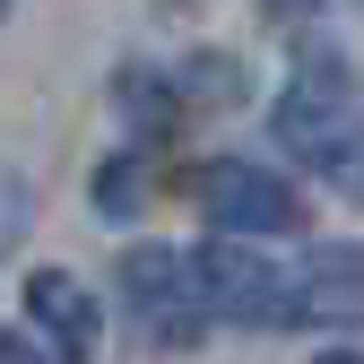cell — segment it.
Returning a JSON list of instances; mask_svg holds the SVG:
<instances>
[{"label": "cell", "instance_id": "5bb4252c", "mask_svg": "<svg viewBox=\"0 0 364 364\" xmlns=\"http://www.w3.org/2000/svg\"><path fill=\"white\" fill-rule=\"evenodd\" d=\"M355 9H364V0H355Z\"/></svg>", "mask_w": 364, "mask_h": 364}, {"label": "cell", "instance_id": "5b68a950", "mask_svg": "<svg viewBox=\"0 0 364 364\" xmlns=\"http://www.w3.org/2000/svg\"><path fill=\"white\" fill-rule=\"evenodd\" d=\"M26 330L61 364H87L96 338H105V304H96L87 278H70V269H35V278H26Z\"/></svg>", "mask_w": 364, "mask_h": 364}, {"label": "cell", "instance_id": "7a4b0ae2", "mask_svg": "<svg viewBox=\"0 0 364 364\" xmlns=\"http://www.w3.org/2000/svg\"><path fill=\"white\" fill-rule=\"evenodd\" d=\"M191 260H200L208 321H225V330H295L304 321V269L269 260L252 235H217Z\"/></svg>", "mask_w": 364, "mask_h": 364}, {"label": "cell", "instance_id": "277c9868", "mask_svg": "<svg viewBox=\"0 0 364 364\" xmlns=\"http://www.w3.org/2000/svg\"><path fill=\"white\" fill-rule=\"evenodd\" d=\"M113 287H122V312H130V321H139L156 347H191V338L208 330L200 260L173 252V243H130L122 269H113Z\"/></svg>", "mask_w": 364, "mask_h": 364}, {"label": "cell", "instance_id": "6da1fadb", "mask_svg": "<svg viewBox=\"0 0 364 364\" xmlns=\"http://www.w3.org/2000/svg\"><path fill=\"white\" fill-rule=\"evenodd\" d=\"M269 139L295 165H312L330 191L364 200V87H355L338 43H321V35L295 43V70L278 87V105H269Z\"/></svg>", "mask_w": 364, "mask_h": 364}, {"label": "cell", "instance_id": "4fadbf2b", "mask_svg": "<svg viewBox=\"0 0 364 364\" xmlns=\"http://www.w3.org/2000/svg\"><path fill=\"white\" fill-rule=\"evenodd\" d=\"M0 9H9V0H0Z\"/></svg>", "mask_w": 364, "mask_h": 364}, {"label": "cell", "instance_id": "8fae6325", "mask_svg": "<svg viewBox=\"0 0 364 364\" xmlns=\"http://www.w3.org/2000/svg\"><path fill=\"white\" fill-rule=\"evenodd\" d=\"M312 364H364V347H330V355H312Z\"/></svg>", "mask_w": 364, "mask_h": 364}, {"label": "cell", "instance_id": "ba28073f", "mask_svg": "<svg viewBox=\"0 0 364 364\" xmlns=\"http://www.w3.org/2000/svg\"><path fill=\"white\" fill-rule=\"evenodd\" d=\"M148 165H156V139H139V148H122V156H105V165H96L87 200H96V217H105V225L139 217V200H148Z\"/></svg>", "mask_w": 364, "mask_h": 364}, {"label": "cell", "instance_id": "30bf717a", "mask_svg": "<svg viewBox=\"0 0 364 364\" xmlns=\"http://www.w3.org/2000/svg\"><path fill=\"white\" fill-rule=\"evenodd\" d=\"M26 225H35V191H26V173L0 165V260L26 243Z\"/></svg>", "mask_w": 364, "mask_h": 364}, {"label": "cell", "instance_id": "9c48e42d", "mask_svg": "<svg viewBox=\"0 0 364 364\" xmlns=\"http://www.w3.org/2000/svg\"><path fill=\"white\" fill-rule=\"evenodd\" d=\"M182 105H243V70L225 61V53H200V61H182Z\"/></svg>", "mask_w": 364, "mask_h": 364}, {"label": "cell", "instance_id": "8992f818", "mask_svg": "<svg viewBox=\"0 0 364 364\" xmlns=\"http://www.w3.org/2000/svg\"><path fill=\"white\" fill-rule=\"evenodd\" d=\"M304 321L364 330V243H312L304 252Z\"/></svg>", "mask_w": 364, "mask_h": 364}, {"label": "cell", "instance_id": "52a82bcc", "mask_svg": "<svg viewBox=\"0 0 364 364\" xmlns=\"http://www.w3.org/2000/svg\"><path fill=\"white\" fill-rule=\"evenodd\" d=\"M113 105H122V122H130V139H173V122L191 113L182 105V78L173 70H148V61H130V70H113Z\"/></svg>", "mask_w": 364, "mask_h": 364}, {"label": "cell", "instance_id": "3957f363", "mask_svg": "<svg viewBox=\"0 0 364 364\" xmlns=\"http://www.w3.org/2000/svg\"><path fill=\"white\" fill-rule=\"evenodd\" d=\"M191 200H200V217L217 225V235H252V243L304 235V191L278 165H260V156H208V165H191Z\"/></svg>", "mask_w": 364, "mask_h": 364}, {"label": "cell", "instance_id": "7c38bea8", "mask_svg": "<svg viewBox=\"0 0 364 364\" xmlns=\"http://www.w3.org/2000/svg\"><path fill=\"white\" fill-rule=\"evenodd\" d=\"M304 9H312V0H278V9H269V18H304Z\"/></svg>", "mask_w": 364, "mask_h": 364}]
</instances>
